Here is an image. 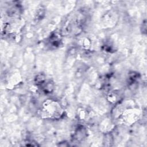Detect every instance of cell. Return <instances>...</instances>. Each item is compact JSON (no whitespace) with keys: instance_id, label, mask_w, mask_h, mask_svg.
<instances>
[{"instance_id":"1","label":"cell","mask_w":147,"mask_h":147,"mask_svg":"<svg viewBox=\"0 0 147 147\" xmlns=\"http://www.w3.org/2000/svg\"><path fill=\"white\" fill-rule=\"evenodd\" d=\"M44 107V111H46V115L49 116L50 118H57L61 114V109L60 105L54 101L49 100L45 103Z\"/></svg>"}]
</instances>
